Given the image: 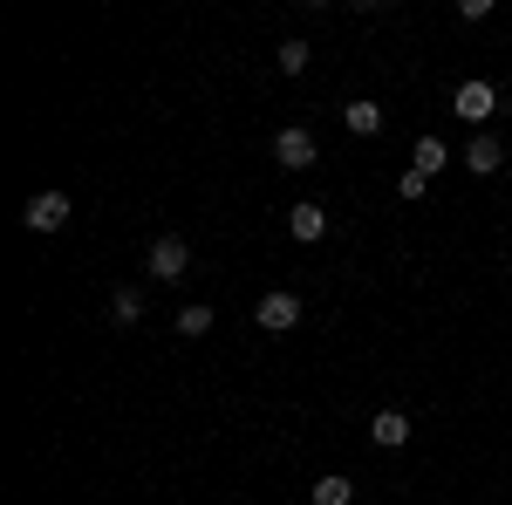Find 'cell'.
Here are the masks:
<instances>
[{
    "label": "cell",
    "mask_w": 512,
    "mask_h": 505,
    "mask_svg": "<svg viewBox=\"0 0 512 505\" xmlns=\"http://www.w3.org/2000/svg\"><path fill=\"white\" fill-rule=\"evenodd\" d=\"M212 328H219V321H212V308H178V335H212Z\"/></svg>",
    "instance_id": "cell-14"
},
{
    "label": "cell",
    "mask_w": 512,
    "mask_h": 505,
    "mask_svg": "<svg viewBox=\"0 0 512 505\" xmlns=\"http://www.w3.org/2000/svg\"><path fill=\"white\" fill-rule=\"evenodd\" d=\"M308 55H315V48H308V41H301V35H287V41H280V48H274L280 76H301V69H308Z\"/></svg>",
    "instance_id": "cell-13"
},
{
    "label": "cell",
    "mask_w": 512,
    "mask_h": 505,
    "mask_svg": "<svg viewBox=\"0 0 512 505\" xmlns=\"http://www.w3.org/2000/svg\"><path fill=\"white\" fill-rule=\"evenodd\" d=\"M315 505H355V485L342 478V471H321L315 478Z\"/></svg>",
    "instance_id": "cell-11"
},
{
    "label": "cell",
    "mask_w": 512,
    "mask_h": 505,
    "mask_svg": "<svg viewBox=\"0 0 512 505\" xmlns=\"http://www.w3.org/2000/svg\"><path fill=\"white\" fill-rule=\"evenodd\" d=\"M492 110H499V89H492L485 76H472V82H458V89H451V117H465V123H485Z\"/></svg>",
    "instance_id": "cell-4"
},
{
    "label": "cell",
    "mask_w": 512,
    "mask_h": 505,
    "mask_svg": "<svg viewBox=\"0 0 512 505\" xmlns=\"http://www.w3.org/2000/svg\"><path fill=\"white\" fill-rule=\"evenodd\" d=\"M444 164H451V151H444V137H431V130H424V137H417V157H410V171H424V178H437Z\"/></svg>",
    "instance_id": "cell-10"
},
{
    "label": "cell",
    "mask_w": 512,
    "mask_h": 505,
    "mask_svg": "<svg viewBox=\"0 0 512 505\" xmlns=\"http://www.w3.org/2000/svg\"><path fill=\"white\" fill-rule=\"evenodd\" d=\"M465 171H472V178H492V171H506V144L478 130V137H472V151H465Z\"/></svg>",
    "instance_id": "cell-7"
},
{
    "label": "cell",
    "mask_w": 512,
    "mask_h": 505,
    "mask_svg": "<svg viewBox=\"0 0 512 505\" xmlns=\"http://www.w3.org/2000/svg\"><path fill=\"white\" fill-rule=\"evenodd\" d=\"M185 267H192V239H178V233H164L151 239V280H185Z\"/></svg>",
    "instance_id": "cell-5"
},
{
    "label": "cell",
    "mask_w": 512,
    "mask_h": 505,
    "mask_svg": "<svg viewBox=\"0 0 512 505\" xmlns=\"http://www.w3.org/2000/svg\"><path fill=\"white\" fill-rule=\"evenodd\" d=\"M274 164H280V171H315V164H321V151H315V130L287 123V130L274 137Z\"/></svg>",
    "instance_id": "cell-2"
},
{
    "label": "cell",
    "mask_w": 512,
    "mask_h": 505,
    "mask_svg": "<svg viewBox=\"0 0 512 505\" xmlns=\"http://www.w3.org/2000/svg\"><path fill=\"white\" fill-rule=\"evenodd\" d=\"M424 185H431L424 171H403V178H396V192H403V198H424Z\"/></svg>",
    "instance_id": "cell-15"
},
{
    "label": "cell",
    "mask_w": 512,
    "mask_h": 505,
    "mask_svg": "<svg viewBox=\"0 0 512 505\" xmlns=\"http://www.w3.org/2000/svg\"><path fill=\"white\" fill-rule=\"evenodd\" d=\"M253 321H260L267 335H287V328H301V294H287V287L260 294V301H253Z\"/></svg>",
    "instance_id": "cell-3"
},
{
    "label": "cell",
    "mask_w": 512,
    "mask_h": 505,
    "mask_svg": "<svg viewBox=\"0 0 512 505\" xmlns=\"http://www.w3.org/2000/svg\"><path fill=\"white\" fill-rule=\"evenodd\" d=\"M287 233L301 239V246H315V239H328V212H321L315 198H308V205H294V212H287Z\"/></svg>",
    "instance_id": "cell-8"
},
{
    "label": "cell",
    "mask_w": 512,
    "mask_h": 505,
    "mask_svg": "<svg viewBox=\"0 0 512 505\" xmlns=\"http://www.w3.org/2000/svg\"><path fill=\"white\" fill-rule=\"evenodd\" d=\"M110 314H117V328H137V321H144V294H137V287H117V294H110Z\"/></svg>",
    "instance_id": "cell-12"
},
{
    "label": "cell",
    "mask_w": 512,
    "mask_h": 505,
    "mask_svg": "<svg viewBox=\"0 0 512 505\" xmlns=\"http://www.w3.org/2000/svg\"><path fill=\"white\" fill-rule=\"evenodd\" d=\"M21 226H28V233H62V226H69V192H35L28 198V205H21Z\"/></svg>",
    "instance_id": "cell-1"
},
{
    "label": "cell",
    "mask_w": 512,
    "mask_h": 505,
    "mask_svg": "<svg viewBox=\"0 0 512 505\" xmlns=\"http://www.w3.org/2000/svg\"><path fill=\"white\" fill-rule=\"evenodd\" d=\"M342 123H349L355 137H376V130H383V103H369V96H355L349 110H342Z\"/></svg>",
    "instance_id": "cell-9"
},
{
    "label": "cell",
    "mask_w": 512,
    "mask_h": 505,
    "mask_svg": "<svg viewBox=\"0 0 512 505\" xmlns=\"http://www.w3.org/2000/svg\"><path fill=\"white\" fill-rule=\"evenodd\" d=\"M369 444H376V451H403V444H410V417H403V410H376V417H369Z\"/></svg>",
    "instance_id": "cell-6"
}]
</instances>
